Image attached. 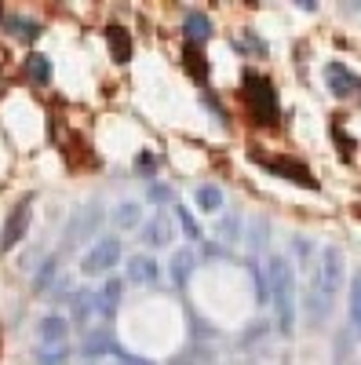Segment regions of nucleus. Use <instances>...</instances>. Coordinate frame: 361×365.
<instances>
[{
  "label": "nucleus",
  "mask_w": 361,
  "mask_h": 365,
  "mask_svg": "<svg viewBox=\"0 0 361 365\" xmlns=\"http://www.w3.org/2000/svg\"><path fill=\"white\" fill-rule=\"evenodd\" d=\"M266 299H274V318H278V329L281 336H292L295 332V274H292V263L274 256L266 263Z\"/></svg>",
  "instance_id": "f257e3e1"
},
{
  "label": "nucleus",
  "mask_w": 361,
  "mask_h": 365,
  "mask_svg": "<svg viewBox=\"0 0 361 365\" xmlns=\"http://www.w3.org/2000/svg\"><path fill=\"white\" fill-rule=\"evenodd\" d=\"M340 278H343V252L340 249H325L318 278H314V289L307 296V311H310L314 325H321L328 318V311H333V299L340 292Z\"/></svg>",
  "instance_id": "f03ea898"
},
{
  "label": "nucleus",
  "mask_w": 361,
  "mask_h": 365,
  "mask_svg": "<svg viewBox=\"0 0 361 365\" xmlns=\"http://www.w3.org/2000/svg\"><path fill=\"white\" fill-rule=\"evenodd\" d=\"M241 96H245V106H248L256 125H263V128L278 125V91H274V81L270 77L245 70V77H241Z\"/></svg>",
  "instance_id": "7ed1b4c3"
},
{
  "label": "nucleus",
  "mask_w": 361,
  "mask_h": 365,
  "mask_svg": "<svg viewBox=\"0 0 361 365\" xmlns=\"http://www.w3.org/2000/svg\"><path fill=\"white\" fill-rule=\"evenodd\" d=\"M29 223H33V201L22 197V201L8 212V220H4V230H0V252H11L19 241L29 234Z\"/></svg>",
  "instance_id": "20e7f679"
},
{
  "label": "nucleus",
  "mask_w": 361,
  "mask_h": 365,
  "mask_svg": "<svg viewBox=\"0 0 361 365\" xmlns=\"http://www.w3.org/2000/svg\"><path fill=\"white\" fill-rule=\"evenodd\" d=\"M117 263H120V241L117 237H103V241H95V245L88 249L80 270H84V278H99V274H110Z\"/></svg>",
  "instance_id": "39448f33"
},
{
  "label": "nucleus",
  "mask_w": 361,
  "mask_h": 365,
  "mask_svg": "<svg viewBox=\"0 0 361 365\" xmlns=\"http://www.w3.org/2000/svg\"><path fill=\"white\" fill-rule=\"evenodd\" d=\"M263 168H270L274 175H285L288 182H295V187H307V190H318V179L310 175V168L303 161H292V158H266V154H252Z\"/></svg>",
  "instance_id": "423d86ee"
},
{
  "label": "nucleus",
  "mask_w": 361,
  "mask_h": 365,
  "mask_svg": "<svg viewBox=\"0 0 361 365\" xmlns=\"http://www.w3.org/2000/svg\"><path fill=\"white\" fill-rule=\"evenodd\" d=\"M99 227H103V208H99V201H88L66 227V245H77V241L99 234Z\"/></svg>",
  "instance_id": "0eeeda50"
},
{
  "label": "nucleus",
  "mask_w": 361,
  "mask_h": 365,
  "mask_svg": "<svg viewBox=\"0 0 361 365\" xmlns=\"http://www.w3.org/2000/svg\"><path fill=\"white\" fill-rule=\"evenodd\" d=\"M325 81H328V91H333L336 99H350L354 91L361 88V77L350 73L343 63H328V66H325Z\"/></svg>",
  "instance_id": "6e6552de"
},
{
  "label": "nucleus",
  "mask_w": 361,
  "mask_h": 365,
  "mask_svg": "<svg viewBox=\"0 0 361 365\" xmlns=\"http://www.w3.org/2000/svg\"><path fill=\"white\" fill-rule=\"evenodd\" d=\"M37 336H41L44 347L66 344V340H70V322L58 318V314H48V318H41V325H37Z\"/></svg>",
  "instance_id": "1a4fd4ad"
},
{
  "label": "nucleus",
  "mask_w": 361,
  "mask_h": 365,
  "mask_svg": "<svg viewBox=\"0 0 361 365\" xmlns=\"http://www.w3.org/2000/svg\"><path fill=\"white\" fill-rule=\"evenodd\" d=\"M128 282L132 285H157L161 282V267L150 256H135V259H128Z\"/></svg>",
  "instance_id": "9d476101"
},
{
  "label": "nucleus",
  "mask_w": 361,
  "mask_h": 365,
  "mask_svg": "<svg viewBox=\"0 0 361 365\" xmlns=\"http://www.w3.org/2000/svg\"><path fill=\"white\" fill-rule=\"evenodd\" d=\"M120 296H125V282H120V278H106V285L95 292V303H99V314L103 318H113L117 314Z\"/></svg>",
  "instance_id": "9b49d317"
},
{
  "label": "nucleus",
  "mask_w": 361,
  "mask_h": 365,
  "mask_svg": "<svg viewBox=\"0 0 361 365\" xmlns=\"http://www.w3.org/2000/svg\"><path fill=\"white\" fill-rule=\"evenodd\" d=\"M183 34H187V44H204L208 37H212V19H208L204 11H187V22H183Z\"/></svg>",
  "instance_id": "f8f14e48"
},
{
  "label": "nucleus",
  "mask_w": 361,
  "mask_h": 365,
  "mask_svg": "<svg viewBox=\"0 0 361 365\" xmlns=\"http://www.w3.org/2000/svg\"><path fill=\"white\" fill-rule=\"evenodd\" d=\"M142 241H146L150 249H164L168 241H172V223H168V216H161V212H157V216L142 227Z\"/></svg>",
  "instance_id": "ddd939ff"
},
{
  "label": "nucleus",
  "mask_w": 361,
  "mask_h": 365,
  "mask_svg": "<svg viewBox=\"0 0 361 365\" xmlns=\"http://www.w3.org/2000/svg\"><path fill=\"white\" fill-rule=\"evenodd\" d=\"M106 44H110L113 63H128V58H132V37H128L125 26H110L106 29Z\"/></svg>",
  "instance_id": "4468645a"
},
{
  "label": "nucleus",
  "mask_w": 361,
  "mask_h": 365,
  "mask_svg": "<svg viewBox=\"0 0 361 365\" xmlns=\"http://www.w3.org/2000/svg\"><path fill=\"white\" fill-rule=\"evenodd\" d=\"M194 263H197V256H194L190 249H179V252L172 256V285H175V289H187L190 274H194Z\"/></svg>",
  "instance_id": "2eb2a0df"
},
{
  "label": "nucleus",
  "mask_w": 361,
  "mask_h": 365,
  "mask_svg": "<svg viewBox=\"0 0 361 365\" xmlns=\"http://www.w3.org/2000/svg\"><path fill=\"white\" fill-rule=\"evenodd\" d=\"M95 314H99L95 292H92V289H80V292H73V322H77V325H88Z\"/></svg>",
  "instance_id": "dca6fc26"
},
{
  "label": "nucleus",
  "mask_w": 361,
  "mask_h": 365,
  "mask_svg": "<svg viewBox=\"0 0 361 365\" xmlns=\"http://www.w3.org/2000/svg\"><path fill=\"white\" fill-rule=\"evenodd\" d=\"M139 223H142L139 201H120V205L113 208V227H117V230H135Z\"/></svg>",
  "instance_id": "f3484780"
},
{
  "label": "nucleus",
  "mask_w": 361,
  "mask_h": 365,
  "mask_svg": "<svg viewBox=\"0 0 361 365\" xmlns=\"http://www.w3.org/2000/svg\"><path fill=\"white\" fill-rule=\"evenodd\" d=\"M197 208L204 212V216H216V212H223V190L216 187V182H204V187H197Z\"/></svg>",
  "instance_id": "a211bd4d"
},
{
  "label": "nucleus",
  "mask_w": 361,
  "mask_h": 365,
  "mask_svg": "<svg viewBox=\"0 0 361 365\" xmlns=\"http://www.w3.org/2000/svg\"><path fill=\"white\" fill-rule=\"evenodd\" d=\"M4 26H8V34H11V37H19V41H26V44L41 37V22H33V19L8 15V19H4Z\"/></svg>",
  "instance_id": "6ab92c4d"
},
{
  "label": "nucleus",
  "mask_w": 361,
  "mask_h": 365,
  "mask_svg": "<svg viewBox=\"0 0 361 365\" xmlns=\"http://www.w3.org/2000/svg\"><path fill=\"white\" fill-rule=\"evenodd\" d=\"M117 344H113V336H110V332L106 329H92V332H88V336H84V354L88 358H99V354H110Z\"/></svg>",
  "instance_id": "aec40b11"
},
{
  "label": "nucleus",
  "mask_w": 361,
  "mask_h": 365,
  "mask_svg": "<svg viewBox=\"0 0 361 365\" xmlns=\"http://www.w3.org/2000/svg\"><path fill=\"white\" fill-rule=\"evenodd\" d=\"M26 77L33 81V84H48V81H51V58L33 51V55L26 58Z\"/></svg>",
  "instance_id": "412c9836"
},
{
  "label": "nucleus",
  "mask_w": 361,
  "mask_h": 365,
  "mask_svg": "<svg viewBox=\"0 0 361 365\" xmlns=\"http://www.w3.org/2000/svg\"><path fill=\"white\" fill-rule=\"evenodd\" d=\"M350 322H354V332L361 336V270H354L350 278Z\"/></svg>",
  "instance_id": "4be33fe9"
},
{
  "label": "nucleus",
  "mask_w": 361,
  "mask_h": 365,
  "mask_svg": "<svg viewBox=\"0 0 361 365\" xmlns=\"http://www.w3.org/2000/svg\"><path fill=\"white\" fill-rule=\"evenodd\" d=\"M183 63L190 66V73H194V77H197L201 84L208 81V66H204V55H201V51H197L194 44H187V55H183Z\"/></svg>",
  "instance_id": "5701e85b"
},
{
  "label": "nucleus",
  "mask_w": 361,
  "mask_h": 365,
  "mask_svg": "<svg viewBox=\"0 0 361 365\" xmlns=\"http://www.w3.org/2000/svg\"><path fill=\"white\" fill-rule=\"evenodd\" d=\"M37 361H41V365H66V361H70V347H66V344L44 347V351L37 354Z\"/></svg>",
  "instance_id": "b1692460"
},
{
  "label": "nucleus",
  "mask_w": 361,
  "mask_h": 365,
  "mask_svg": "<svg viewBox=\"0 0 361 365\" xmlns=\"http://www.w3.org/2000/svg\"><path fill=\"white\" fill-rule=\"evenodd\" d=\"M55 270H58V259H55V256H51V259H44V267L37 270V278H33V289H37V292H48V289H51Z\"/></svg>",
  "instance_id": "393cba45"
},
{
  "label": "nucleus",
  "mask_w": 361,
  "mask_h": 365,
  "mask_svg": "<svg viewBox=\"0 0 361 365\" xmlns=\"http://www.w3.org/2000/svg\"><path fill=\"white\" fill-rule=\"evenodd\" d=\"M179 223H183V230H187V237H190V241H197V237H201V227H197V220L190 216L187 208H179Z\"/></svg>",
  "instance_id": "a878e982"
},
{
  "label": "nucleus",
  "mask_w": 361,
  "mask_h": 365,
  "mask_svg": "<svg viewBox=\"0 0 361 365\" xmlns=\"http://www.w3.org/2000/svg\"><path fill=\"white\" fill-rule=\"evenodd\" d=\"M150 197H154V201H172V190H168V187H157V182H154V187H150Z\"/></svg>",
  "instance_id": "bb28decb"
},
{
  "label": "nucleus",
  "mask_w": 361,
  "mask_h": 365,
  "mask_svg": "<svg viewBox=\"0 0 361 365\" xmlns=\"http://www.w3.org/2000/svg\"><path fill=\"white\" fill-rule=\"evenodd\" d=\"M113 354H120L128 365H154V361H146V358H135V354H128V351H120V347H113Z\"/></svg>",
  "instance_id": "cd10ccee"
},
{
  "label": "nucleus",
  "mask_w": 361,
  "mask_h": 365,
  "mask_svg": "<svg viewBox=\"0 0 361 365\" xmlns=\"http://www.w3.org/2000/svg\"><path fill=\"white\" fill-rule=\"evenodd\" d=\"M154 165H157V161L150 158V154H142V158H139V168H154Z\"/></svg>",
  "instance_id": "c85d7f7f"
}]
</instances>
